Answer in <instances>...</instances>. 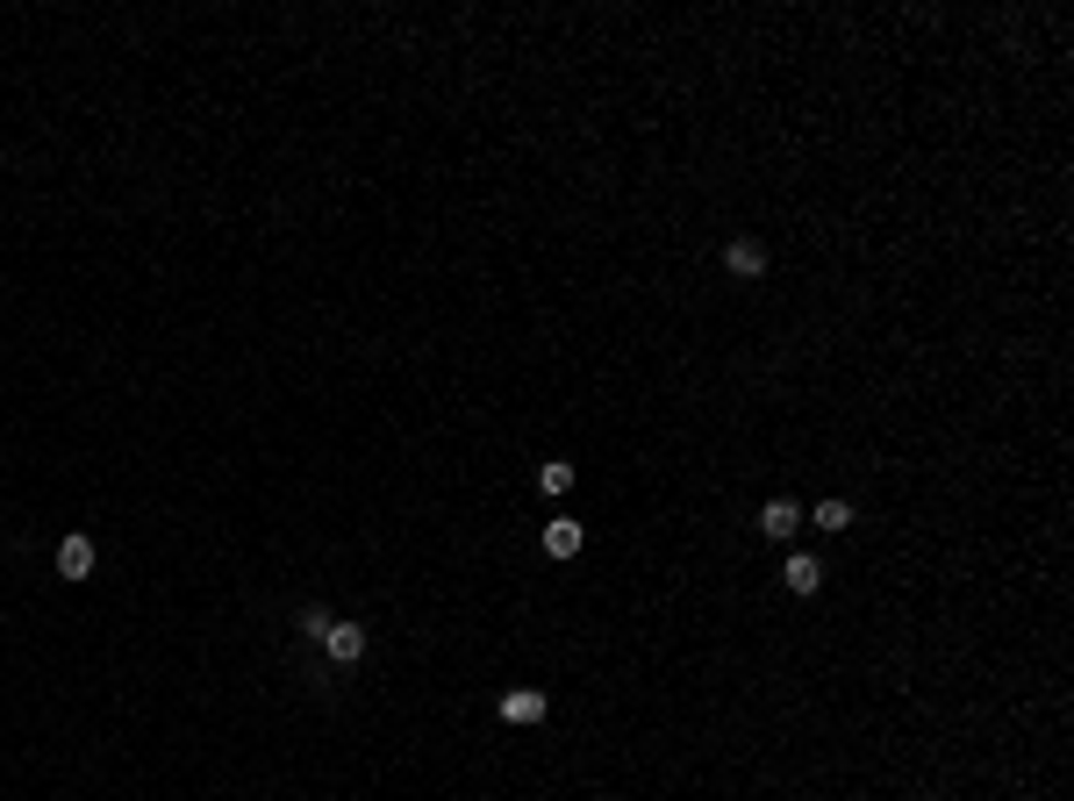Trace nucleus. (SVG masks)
I'll list each match as a JSON object with an SVG mask.
<instances>
[{
	"instance_id": "f257e3e1",
	"label": "nucleus",
	"mask_w": 1074,
	"mask_h": 801,
	"mask_svg": "<svg viewBox=\"0 0 1074 801\" xmlns=\"http://www.w3.org/2000/svg\"><path fill=\"white\" fill-rule=\"evenodd\" d=\"M495 709H502V723H545L552 694H545V687H509V694H502Z\"/></svg>"
},
{
	"instance_id": "f03ea898",
	"label": "nucleus",
	"mask_w": 1074,
	"mask_h": 801,
	"mask_svg": "<svg viewBox=\"0 0 1074 801\" xmlns=\"http://www.w3.org/2000/svg\"><path fill=\"white\" fill-rule=\"evenodd\" d=\"M323 651H330V665H358L366 659V623H330Z\"/></svg>"
},
{
	"instance_id": "7ed1b4c3",
	"label": "nucleus",
	"mask_w": 1074,
	"mask_h": 801,
	"mask_svg": "<svg viewBox=\"0 0 1074 801\" xmlns=\"http://www.w3.org/2000/svg\"><path fill=\"white\" fill-rule=\"evenodd\" d=\"M760 529H767L774 545H788V537H795L802 529V501H788V495H774L767 509H760Z\"/></svg>"
},
{
	"instance_id": "20e7f679",
	"label": "nucleus",
	"mask_w": 1074,
	"mask_h": 801,
	"mask_svg": "<svg viewBox=\"0 0 1074 801\" xmlns=\"http://www.w3.org/2000/svg\"><path fill=\"white\" fill-rule=\"evenodd\" d=\"M724 265H731L738 279H760V273H767V243H760V237H731V243H724Z\"/></svg>"
},
{
	"instance_id": "39448f33",
	"label": "nucleus",
	"mask_w": 1074,
	"mask_h": 801,
	"mask_svg": "<svg viewBox=\"0 0 1074 801\" xmlns=\"http://www.w3.org/2000/svg\"><path fill=\"white\" fill-rule=\"evenodd\" d=\"M781 587H788V595H817V587H824V559H810V551H788Z\"/></svg>"
},
{
	"instance_id": "423d86ee",
	"label": "nucleus",
	"mask_w": 1074,
	"mask_h": 801,
	"mask_svg": "<svg viewBox=\"0 0 1074 801\" xmlns=\"http://www.w3.org/2000/svg\"><path fill=\"white\" fill-rule=\"evenodd\" d=\"M94 573V537H58V580H86Z\"/></svg>"
},
{
	"instance_id": "0eeeda50",
	"label": "nucleus",
	"mask_w": 1074,
	"mask_h": 801,
	"mask_svg": "<svg viewBox=\"0 0 1074 801\" xmlns=\"http://www.w3.org/2000/svg\"><path fill=\"white\" fill-rule=\"evenodd\" d=\"M580 545H588V529H580L573 515H552L545 523V551L552 559H580Z\"/></svg>"
},
{
	"instance_id": "6e6552de",
	"label": "nucleus",
	"mask_w": 1074,
	"mask_h": 801,
	"mask_svg": "<svg viewBox=\"0 0 1074 801\" xmlns=\"http://www.w3.org/2000/svg\"><path fill=\"white\" fill-rule=\"evenodd\" d=\"M330 623H337V615H330L323 601H308V609L294 615V637H308V644H323V637H330Z\"/></svg>"
},
{
	"instance_id": "1a4fd4ad",
	"label": "nucleus",
	"mask_w": 1074,
	"mask_h": 801,
	"mask_svg": "<svg viewBox=\"0 0 1074 801\" xmlns=\"http://www.w3.org/2000/svg\"><path fill=\"white\" fill-rule=\"evenodd\" d=\"M810 523H817V529H853V501H817V509H810Z\"/></svg>"
},
{
	"instance_id": "9d476101",
	"label": "nucleus",
	"mask_w": 1074,
	"mask_h": 801,
	"mask_svg": "<svg viewBox=\"0 0 1074 801\" xmlns=\"http://www.w3.org/2000/svg\"><path fill=\"white\" fill-rule=\"evenodd\" d=\"M538 487H545V495H566V487H573V465H566V459H545V465H538Z\"/></svg>"
}]
</instances>
